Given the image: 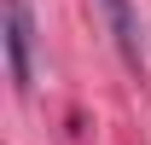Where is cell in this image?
I'll return each instance as SVG.
<instances>
[{"label": "cell", "instance_id": "1", "mask_svg": "<svg viewBox=\"0 0 151 145\" xmlns=\"http://www.w3.org/2000/svg\"><path fill=\"white\" fill-rule=\"evenodd\" d=\"M35 23H29V0H6V70H12V87L29 93L35 87Z\"/></svg>", "mask_w": 151, "mask_h": 145}, {"label": "cell", "instance_id": "2", "mask_svg": "<svg viewBox=\"0 0 151 145\" xmlns=\"http://www.w3.org/2000/svg\"><path fill=\"white\" fill-rule=\"evenodd\" d=\"M99 12H105V23H111V41L122 47V58L139 70V64H145V47H139V23H134V6H128V0H99Z\"/></svg>", "mask_w": 151, "mask_h": 145}]
</instances>
